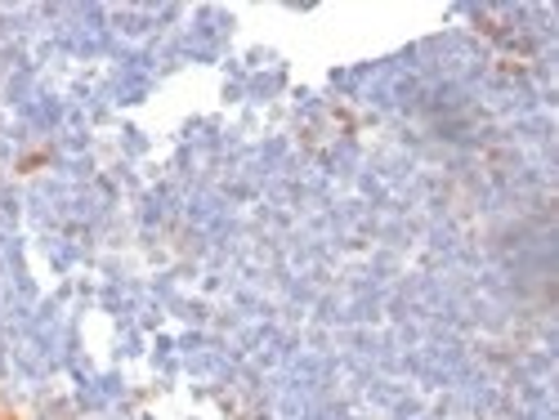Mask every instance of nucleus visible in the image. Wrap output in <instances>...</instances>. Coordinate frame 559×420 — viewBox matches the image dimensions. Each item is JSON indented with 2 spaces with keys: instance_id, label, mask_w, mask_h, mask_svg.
I'll list each match as a JSON object with an SVG mask.
<instances>
[{
  "instance_id": "obj_1",
  "label": "nucleus",
  "mask_w": 559,
  "mask_h": 420,
  "mask_svg": "<svg viewBox=\"0 0 559 420\" xmlns=\"http://www.w3.org/2000/svg\"><path fill=\"white\" fill-rule=\"evenodd\" d=\"M0 420H19V416H10V411H0Z\"/></svg>"
}]
</instances>
